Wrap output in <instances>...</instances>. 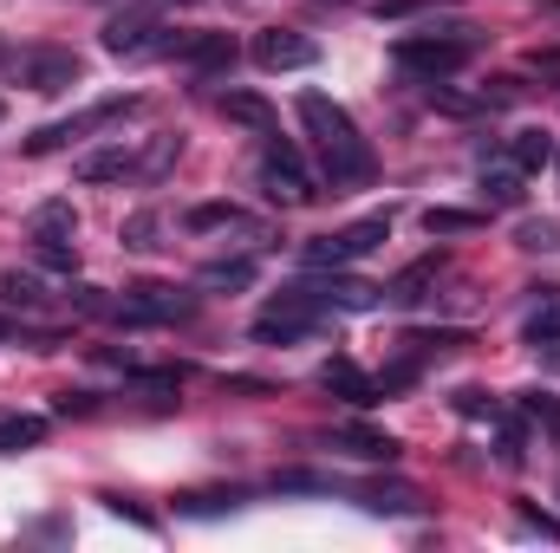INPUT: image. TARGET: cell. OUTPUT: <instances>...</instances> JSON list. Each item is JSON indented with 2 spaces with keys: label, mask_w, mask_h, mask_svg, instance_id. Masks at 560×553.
I'll return each mask as SVG.
<instances>
[{
  "label": "cell",
  "mask_w": 560,
  "mask_h": 553,
  "mask_svg": "<svg viewBox=\"0 0 560 553\" xmlns=\"http://www.w3.org/2000/svg\"><path fill=\"white\" fill-rule=\"evenodd\" d=\"M300 125L319 143V169H326L332 189H365V183L378 176V156H372V143L359 138L352 111L332 105L326 92H300Z\"/></svg>",
  "instance_id": "obj_1"
},
{
  "label": "cell",
  "mask_w": 560,
  "mask_h": 553,
  "mask_svg": "<svg viewBox=\"0 0 560 553\" xmlns=\"http://www.w3.org/2000/svg\"><path fill=\"white\" fill-rule=\"evenodd\" d=\"M7 79L52 98V92H72V85L85 79V66H79V52H66V46H20V52L7 59Z\"/></svg>",
  "instance_id": "obj_2"
},
{
  "label": "cell",
  "mask_w": 560,
  "mask_h": 553,
  "mask_svg": "<svg viewBox=\"0 0 560 553\" xmlns=\"http://www.w3.org/2000/svg\"><path fill=\"white\" fill-rule=\"evenodd\" d=\"M469 52H476V39L469 33H450V39H398L392 46V59H398V72H411L423 85H436V79H450V72H463L469 66Z\"/></svg>",
  "instance_id": "obj_3"
},
{
  "label": "cell",
  "mask_w": 560,
  "mask_h": 553,
  "mask_svg": "<svg viewBox=\"0 0 560 553\" xmlns=\"http://www.w3.org/2000/svg\"><path fill=\"white\" fill-rule=\"evenodd\" d=\"M385 235H392V209H385V215H365V222H352V228H339V235L306 242L300 261H306V268H352V261H365Z\"/></svg>",
  "instance_id": "obj_4"
},
{
  "label": "cell",
  "mask_w": 560,
  "mask_h": 553,
  "mask_svg": "<svg viewBox=\"0 0 560 553\" xmlns=\"http://www.w3.org/2000/svg\"><path fill=\"white\" fill-rule=\"evenodd\" d=\"M319 319H326V293H319V286H287L280 299L261 306L255 339H280V345H287V339H306Z\"/></svg>",
  "instance_id": "obj_5"
},
{
  "label": "cell",
  "mask_w": 560,
  "mask_h": 553,
  "mask_svg": "<svg viewBox=\"0 0 560 553\" xmlns=\"http://www.w3.org/2000/svg\"><path fill=\"white\" fill-rule=\"evenodd\" d=\"M72 235H79V215H72V202H39V209H33V255H39V268H52V274H72V268H79V248H72Z\"/></svg>",
  "instance_id": "obj_6"
},
{
  "label": "cell",
  "mask_w": 560,
  "mask_h": 553,
  "mask_svg": "<svg viewBox=\"0 0 560 553\" xmlns=\"http://www.w3.org/2000/svg\"><path fill=\"white\" fill-rule=\"evenodd\" d=\"M261 189L275 196L280 209H306L319 189H313V176H306V163H300V150L293 143L268 138L261 143Z\"/></svg>",
  "instance_id": "obj_7"
},
{
  "label": "cell",
  "mask_w": 560,
  "mask_h": 553,
  "mask_svg": "<svg viewBox=\"0 0 560 553\" xmlns=\"http://www.w3.org/2000/svg\"><path fill=\"white\" fill-rule=\"evenodd\" d=\"M105 313L125 319V326H176V319L196 313V293H176V286H131L125 299H105Z\"/></svg>",
  "instance_id": "obj_8"
},
{
  "label": "cell",
  "mask_w": 560,
  "mask_h": 553,
  "mask_svg": "<svg viewBox=\"0 0 560 553\" xmlns=\"http://www.w3.org/2000/svg\"><path fill=\"white\" fill-rule=\"evenodd\" d=\"M125 111H138V98H105V105H92V111H79V118H66V125H46V131L26 138V156H52V150L79 143L85 131H105V125L125 118Z\"/></svg>",
  "instance_id": "obj_9"
},
{
  "label": "cell",
  "mask_w": 560,
  "mask_h": 553,
  "mask_svg": "<svg viewBox=\"0 0 560 553\" xmlns=\"http://www.w3.org/2000/svg\"><path fill=\"white\" fill-rule=\"evenodd\" d=\"M255 66L261 72H306V66H319V46L293 26H268V33H255Z\"/></svg>",
  "instance_id": "obj_10"
},
{
  "label": "cell",
  "mask_w": 560,
  "mask_h": 553,
  "mask_svg": "<svg viewBox=\"0 0 560 553\" xmlns=\"http://www.w3.org/2000/svg\"><path fill=\"white\" fill-rule=\"evenodd\" d=\"M156 13H163L156 0H138V7H125V13L105 26V52H118V59L156 52V39H150V33H156Z\"/></svg>",
  "instance_id": "obj_11"
},
{
  "label": "cell",
  "mask_w": 560,
  "mask_h": 553,
  "mask_svg": "<svg viewBox=\"0 0 560 553\" xmlns=\"http://www.w3.org/2000/svg\"><path fill=\"white\" fill-rule=\"evenodd\" d=\"M156 52H176V59H189L196 72L235 66V39H229V33H170V39H156Z\"/></svg>",
  "instance_id": "obj_12"
},
{
  "label": "cell",
  "mask_w": 560,
  "mask_h": 553,
  "mask_svg": "<svg viewBox=\"0 0 560 553\" xmlns=\"http://www.w3.org/2000/svg\"><path fill=\"white\" fill-rule=\"evenodd\" d=\"M535 293H541V306L528 313V332L522 339H528V352L548 372H560V286H535Z\"/></svg>",
  "instance_id": "obj_13"
},
{
  "label": "cell",
  "mask_w": 560,
  "mask_h": 553,
  "mask_svg": "<svg viewBox=\"0 0 560 553\" xmlns=\"http://www.w3.org/2000/svg\"><path fill=\"white\" fill-rule=\"evenodd\" d=\"M319 385H326L332 398H346V404H359V411H365V404H378V385H372V378H365V372H359L352 358H332V365L319 372Z\"/></svg>",
  "instance_id": "obj_14"
},
{
  "label": "cell",
  "mask_w": 560,
  "mask_h": 553,
  "mask_svg": "<svg viewBox=\"0 0 560 553\" xmlns=\"http://www.w3.org/2000/svg\"><path fill=\"white\" fill-rule=\"evenodd\" d=\"M332 449H346V456H359V462H392V456H398V443H392L385 430H365V423H339V430H332Z\"/></svg>",
  "instance_id": "obj_15"
},
{
  "label": "cell",
  "mask_w": 560,
  "mask_h": 553,
  "mask_svg": "<svg viewBox=\"0 0 560 553\" xmlns=\"http://www.w3.org/2000/svg\"><path fill=\"white\" fill-rule=\"evenodd\" d=\"M222 118L229 125H248V131H275V105L268 98H255V92H222Z\"/></svg>",
  "instance_id": "obj_16"
},
{
  "label": "cell",
  "mask_w": 560,
  "mask_h": 553,
  "mask_svg": "<svg viewBox=\"0 0 560 553\" xmlns=\"http://www.w3.org/2000/svg\"><path fill=\"white\" fill-rule=\"evenodd\" d=\"M39 443H46V416H0V456H26Z\"/></svg>",
  "instance_id": "obj_17"
},
{
  "label": "cell",
  "mask_w": 560,
  "mask_h": 553,
  "mask_svg": "<svg viewBox=\"0 0 560 553\" xmlns=\"http://www.w3.org/2000/svg\"><path fill=\"white\" fill-rule=\"evenodd\" d=\"M196 286H215V293H242V286H255V261L248 255H235V261H209Z\"/></svg>",
  "instance_id": "obj_18"
},
{
  "label": "cell",
  "mask_w": 560,
  "mask_h": 553,
  "mask_svg": "<svg viewBox=\"0 0 560 553\" xmlns=\"http://www.w3.org/2000/svg\"><path fill=\"white\" fill-rule=\"evenodd\" d=\"M268 489H275V495H339V482L319 475V469H275Z\"/></svg>",
  "instance_id": "obj_19"
},
{
  "label": "cell",
  "mask_w": 560,
  "mask_h": 553,
  "mask_svg": "<svg viewBox=\"0 0 560 553\" xmlns=\"http://www.w3.org/2000/svg\"><path fill=\"white\" fill-rule=\"evenodd\" d=\"M436 268H443V261H436V255H423L418 268H405V274L392 280V286H385V299H392V306H418V299H423V286L436 280Z\"/></svg>",
  "instance_id": "obj_20"
},
{
  "label": "cell",
  "mask_w": 560,
  "mask_h": 553,
  "mask_svg": "<svg viewBox=\"0 0 560 553\" xmlns=\"http://www.w3.org/2000/svg\"><path fill=\"white\" fill-rule=\"evenodd\" d=\"M509 163H515L522 176H535V169L555 163V143L541 138V131H522V138H509Z\"/></svg>",
  "instance_id": "obj_21"
},
{
  "label": "cell",
  "mask_w": 560,
  "mask_h": 553,
  "mask_svg": "<svg viewBox=\"0 0 560 553\" xmlns=\"http://www.w3.org/2000/svg\"><path fill=\"white\" fill-rule=\"evenodd\" d=\"M482 196L502 202V209L522 202V169H515V163H482Z\"/></svg>",
  "instance_id": "obj_22"
},
{
  "label": "cell",
  "mask_w": 560,
  "mask_h": 553,
  "mask_svg": "<svg viewBox=\"0 0 560 553\" xmlns=\"http://www.w3.org/2000/svg\"><path fill=\"white\" fill-rule=\"evenodd\" d=\"M79 176L85 183H112V176H131V150L118 143V150H92L85 163H79Z\"/></svg>",
  "instance_id": "obj_23"
},
{
  "label": "cell",
  "mask_w": 560,
  "mask_h": 553,
  "mask_svg": "<svg viewBox=\"0 0 560 553\" xmlns=\"http://www.w3.org/2000/svg\"><path fill=\"white\" fill-rule=\"evenodd\" d=\"M319 293H326V306H346V313H365V306H378V286H365V280H326Z\"/></svg>",
  "instance_id": "obj_24"
},
{
  "label": "cell",
  "mask_w": 560,
  "mask_h": 553,
  "mask_svg": "<svg viewBox=\"0 0 560 553\" xmlns=\"http://www.w3.org/2000/svg\"><path fill=\"white\" fill-rule=\"evenodd\" d=\"M423 228L430 235H469V228H482V215L476 209H423Z\"/></svg>",
  "instance_id": "obj_25"
},
{
  "label": "cell",
  "mask_w": 560,
  "mask_h": 553,
  "mask_svg": "<svg viewBox=\"0 0 560 553\" xmlns=\"http://www.w3.org/2000/svg\"><path fill=\"white\" fill-rule=\"evenodd\" d=\"M365 508H372V515H418L423 502L411 489H385V482H378V489H365Z\"/></svg>",
  "instance_id": "obj_26"
},
{
  "label": "cell",
  "mask_w": 560,
  "mask_h": 553,
  "mask_svg": "<svg viewBox=\"0 0 560 553\" xmlns=\"http://www.w3.org/2000/svg\"><path fill=\"white\" fill-rule=\"evenodd\" d=\"M189 228H248V215L235 202H202V209H189Z\"/></svg>",
  "instance_id": "obj_27"
},
{
  "label": "cell",
  "mask_w": 560,
  "mask_h": 553,
  "mask_svg": "<svg viewBox=\"0 0 560 553\" xmlns=\"http://www.w3.org/2000/svg\"><path fill=\"white\" fill-rule=\"evenodd\" d=\"M0 299H7V306H39L46 293H39L33 274H13V268H7V274H0Z\"/></svg>",
  "instance_id": "obj_28"
},
{
  "label": "cell",
  "mask_w": 560,
  "mask_h": 553,
  "mask_svg": "<svg viewBox=\"0 0 560 553\" xmlns=\"http://www.w3.org/2000/svg\"><path fill=\"white\" fill-rule=\"evenodd\" d=\"M515 242H522L528 255H555V248H560V228H555V222H522V228H515Z\"/></svg>",
  "instance_id": "obj_29"
},
{
  "label": "cell",
  "mask_w": 560,
  "mask_h": 553,
  "mask_svg": "<svg viewBox=\"0 0 560 553\" xmlns=\"http://www.w3.org/2000/svg\"><path fill=\"white\" fill-rule=\"evenodd\" d=\"M522 416H535L541 430L560 436V398H548V391H522Z\"/></svg>",
  "instance_id": "obj_30"
},
{
  "label": "cell",
  "mask_w": 560,
  "mask_h": 553,
  "mask_svg": "<svg viewBox=\"0 0 560 553\" xmlns=\"http://www.w3.org/2000/svg\"><path fill=\"white\" fill-rule=\"evenodd\" d=\"M430 7H443V0H372L378 20H418V13H430Z\"/></svg>",
  "instance_id": "obj_31"
},
{
  "label": "cell",
  "mask_w": 560,
  "mask_h": 553,
  "mask_svg": "<svg viewBox=\"0 0 560 553\" xmlns=\"http://www.w3.org/2000/svg\"><path fill=\"white\" fill-rule=\"evenodd\" d=\"M235 502H242V495L229 489V495H183L176 508H183V515H222V508H235Z\"/></svg>",
  "instance_id": "obj_32"
},
{
  "label": "cell",
  "mask_w": 560,
  "mask_h": 553,
  "mask_svg": "<svg viewBox=\"0 0 560 553\" xmlns=\"http://www.w3.org/2000/svg\"><path fill=\"white\" fill-rule=\"evenodd\" d=\"M456 411L463 416H502V404H495L489 391H456Z\"/></svg>",
  "instance_id": "obj_33"
},
{
  "label": "cell",
  "mask_w": 560,
  "mask_h": 553,
  "mask_svg": "<svg viewBox=\"0 0 560 553\" xmlns=\"http://www.w3.org/2000/svg\"><path fill=\"white\" fill-rule=\"evenodd\" d=\"M125 242L131 248H156V215H131L125 222Z\"/></svg>",
  "instance_id": "obj_34"
},
{
  "label": "cell",
  "mask_w": 560,
  "mask_h": 553,
  "mask_svg": "<svg viewBox=\"0 0 560 553\" xmlns=\"http://www.w3.org/2000/svg\"><path fill=\"white\" fill-rule=\"evenodd\" d=\"M522 528H528V534H541V541H560V521L535 515V508H522Z\"/></svg>",
  "instance_id": "obj_35"
},
{
  "label": "cell",
  "mask_w": 560,
  "mask_h": 553,
  "mask_svg": "<svg viewBox=\"0 0 560 553\" xmlns=\"http://www.w3.org/2000/svg\"><path fill=\"white\" fill-rule=\"evenodd\" d=\"M59 416H85L92 411V391H59V404H52Z\"/></svg>",
  "instance_id": "obj_36"
},
{
  "label": "cell",
  "mask_w": 560,
  "mask_h": 553,
  "mask_svg": "<svg viewBox=\"0 0 560 553\" xmlns=\"http://www.w3.org/2000/svg\"><path fill=\"white\" fill-rule=\"evenodd\" d=\"M7 339H20V326H13V319H0V345H7Z\"/></svg>",
  "instance_id": "obj_37"
},
{
  "label": "cell",
  "mask_w": 560,
  "mask_h": 553,
  "mask_svg": "<svg viewBox=\"0 0 560 553\" xmlns=\"http://www.w3.org/2000/svg\"><path fill=\"white\" fill-rule=\"evenodd\" d=\"M156 7H170V0H156Z\"/></svg>",
  "instance_id": "obj_38"
},
{
  "label": "cell",
  "mask_w": 560,
  "mask_h": 553,
  "mask_svg": "<svg viewBox=\"0 0 560 553\" xmlns=\"http://www.w3.org/2000/svg\"><path fill=\"white\" fill-rule=\"evenodd\" d=\"M0 118H7V105H0Z\"/></svg>",
  "instance_id": "obj_39"
}]
</instances>
